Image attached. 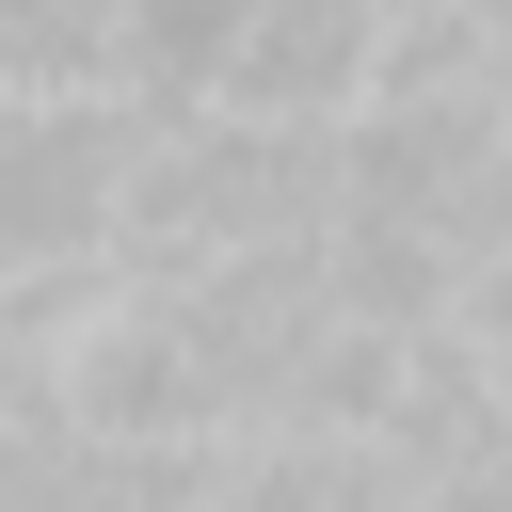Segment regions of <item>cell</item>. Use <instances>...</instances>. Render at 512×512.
I'll return each mask as SVG.
<instances>
[{"instance_id": "obj_1", "label": "cell", "mask_w": 512, "mask_h": 512, "mask_svg": "<svg viewBox=\"0 0 512 512\" xmlns=\"http://www.w3.org/2000/svg\"><path fill=\"white\" fill-rule=\"evenodd\" d=\"M48 432L80 464H144V448H224L240 416H224V384H208V352H192L176 304L96 288L64 320V352H48Z\"/></svg>"}, {"instance_id": "obj_2", "label": "cell", "mask_w": 512, "mask_h": 512, "mask_svg": "<svg viewBox=\"0 0 512 512\" xmlns=\"http://www.w3.org/2000/svg\"><path fill=\"white\" fill-rule=\"evenodd\" d=\"M208 112L224 128H352L368 112V16L352 0H240Z\"/></svg>"}, {"instance_id": "obj_3", "label": "cell", "mask_w": 512, "mask_h": 512, "mask_svg": "<svg viewBox=\"0 0 512 512\" xmlns=\"http://www.w3.org/2000/svg\"><path fill=\"white\" fill-rule=\"evenodd\" d=\"M208 512H336V464L304 448V432H240L224 448V496Z\"/></svg>"}]
</instances>
